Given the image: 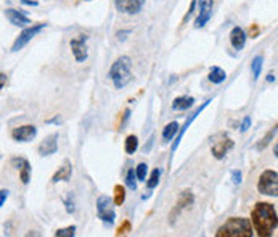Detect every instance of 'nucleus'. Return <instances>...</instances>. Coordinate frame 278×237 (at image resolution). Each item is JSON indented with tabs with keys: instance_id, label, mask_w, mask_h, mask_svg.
<instances>
[{
	"instance_id": "f257e3e1",
	"label": "nucleus",
	"mask_w": 278,
	"mask_h": 237,
	"mask_svg": "<svg viewBox=\"0 0 278 237\" xmlns=\"http://www.w3.org/2000/svg\"><path fill=\"white\" fill-rule=\"evenodd\" d=\"M251 223L261 237H269L278 228L276 208L269 202H257L251 211Z\"/></svg>"
},
{
	"instance_id": "f03ea898",
	"label": "nucleus",
	"mask_w": 278,
	"mask_h": 237,
	"mask_svg": "<svg viewBox=\"0 0 278 237\" xmlns=\"http://www.w3.org/2000/svg\"><path fill=\"white\" fill-rule=\"evenodd\" d=\"M254 226L248 218H228L222 226L217 229L215 237H252Z\"/></svg>"
},
{
	"instance_id": "7ed1b4c3",
	"label": "nucleus",
	"mask_w": 278,
	"mask_h": 237,
	"mask_svg": "<svg viewBox=\"0 0 278 237\" xmlns=\"http://www.w3.org/2000/svg\"><path fill=\"white\" fill-rule=\"evenodd\" d=\"M110 79L113 81V84L116 89H124L129 82L134 79L132 76V60L130 57L123 55L111 65L110 68Z\"/></svg>"
},
{
	"instance_id": "20e7f679",
	"label": "nucleus",
	"mask_w": 278,
	"mask_h": 237,
	"mask_svg": "<svg viewBox=\"0 0 278 237\" xmlns=\"http://www.w3.org/2000/svg\"><path fill=\"white\" fill-rule=\"evenodd\" d=\"M257 191L262 195L278 197V171L273 170L262 171L257 181Z\"/></svg>"
},
{
	"instance_id": "39448f33",
	"label": "nucleus",
	"mask_w": 278,
	"mask_h": 237,
	"mask_svg": "<svg viewBox=\"0 0 278 237\" xmlns=\"http://www.w3.org/2000/svg\"><path fill=\"white\" fill-rule=\"evenodd\" d=\"M114 200L110 198L108 195H100L96 198V215L98 218L108 224V226H111L116 221V213H114Z\"/></svg>"
},
{
	"instance_id": "423d86ee",
	"label": "nucleus",
	"mask_w": 278,
	"mask_h": 237,
	"mask_svg": "<svg viewBox=\"0 0 278 237\" xmlns=\"http://www.w3.org/2000/svg\"><path fill=\"white\" fill-rule=\"evenodd\" d=\"M47 28V23H37V25H32V26H28L24 28L19 35L15 39L13 45H11V52H19L24 45H28V42H31L35 35H37L39 32H42L44 29Z\"/></svg>"
},
{
	"instance_id": "0eeeda50",
	"label": "nucleus",
	"mask_w": 278,
	"mask_h": 237,
	"mask_svg": "<svg viewBox=\"0 0 278 237\" xmlns=\"http://www.w3.org/2000/svg\"><path fill=\"white\" fill-rule=\"evenodd\" d=\"M87 34H79L76 38H72L69 45H71V52L74 55V60L77 63H84L89 57V50H87Z\"/></svg>"
},
{
	"instance_id": "6e6552de",
	"label": "nucleus",
	"mask_w": 278,
	"mask_h": 237,
	"mask_svg": "<svg viewBox=\"0 0 278 237\" xmlns=\"http://www.w3.org/2000/svg\"><path fill=\"white\" fill-rule=\"evenodd\" d=\"M232 149H233V140L225 134L215 136L211 144V152H212L214 158H217V160L225 158L228 150H232Z\"/></svg>"
},
{
	"instance_id": "1a4fd4ad",
	"label": "nucleus",
	"mask_w": 278,
	"mask_h": 237,
	"mask_svg": "<svg viewBox=\"0 0 278 237\" xmlns=\"http://www.w3.org/2000/svg\"><path fill=\"white\" fill-rule=\"evenodd\" d=\"M212 8H214V0H198V15L195 20L196 29H201L208 25L212 16Z\"/></svg>"
},
{
	"instance_id": "9d476101",
	"label": "nucleus",
	"mask_w": 278,
	"mask_h": 237,
	"mask_svg": "<svg viewBox=\"0 0 278 237\" xmlns=\"http://www.w3.org/2000/svg\"><path fill=\"white\" fill-rule=\"evenodd\" d=\"M193 202H195V195H193L191 191H182V192H180L177 204L172 208L171 215H169V218H171V220H169V223L174 224V221L177 220V216L180 215V213H182L184 210H187V208H190L193 205Z\"/></svg>"
},
{
	"instance_id": "9b49d317",
	"label": "nucleus",
	"mask_w": 278,
	"mask_h": 237,
	"mask_svg": "<svg viewBox=\"0 0 278 237\" xmlns=\"http://www.w3.org/2000/svg\"><path fill=\"white\" fill-rule=\"evenodd\" d=\"M212 100L209 99V100H206V102H203V105H200V108H196L195 112H193L191 115H190V118H188V120L184 123V126L182 127H180V131H178V134H177V137L174 139V144H172V155H174V153H175V150L178 149V144H180V140H182V137L185 136V133H187V129L190 127V124L193 123V121H195V118L196 116H200L203 112H204V108H206V106L211 103Z\"/></svg>"
},
{
	"instance_id": "f8f14e48",
	"label": "nucleus",
	"mask_w": 278,
	"mask_h": 237,
	"mask_svg": "<svg viewBox=\"0 0 278 237\" xmlns=\"http://www.w3.org/2000/svg\"><path fill=\"white\" fill-rule=\"evenodd\" d=\"M35 136H37V127L34 124H24L11 131V137L16 142H31Z\"/></svg>"
},
{
	"instance_id": "ddd939ff",
	"label": "nucleus",
	"mask_w": 278,
	"mask_h": 237,
	"mask_svg": "<svg viewBox=\"0 0 278 237\" xmlns=\"http://www.w3.org/2000/svg\"><path fill=\"white\" fill-rule=\"evenodd\" d=\"M116 8L121 13L126 15H137L138 11L143 8L145 0H114Z\"/></svg>"
},
{
	"instance_id": "4468645a",
	"label": "nucleus",
	"mask_w": 278,
	"mask_h": 237,
	"mask_svg": "<svg viewBox=\"0 0 278 237\" xmlns=\"http://www.w3.org/2000/svg\"><path fill=\"white\" fill-rule=\"evenodd\" d=\"M58 150V133L47 136L39 145V155L41 157H50Z\"/></svg>"
},
{
	"instance_id": "2eb2a0df",
	"label": "nucleus",
	"mask_w": 278,
	"mask_h": 237,
	"mask_svg": "<svg viewBox=\"0 0 278 237\" xmlns=\"http://www.w3.org/2000/svg\"><path fill=\"white\" fill-rule=\"evenodd\" d=\"M5 16H7V20L11 23V25L18 26V28L31 25V18H29L26 13H23V11L15 10V8H7V10H5Z\"/></svg>"
},
{
	"instance_id": "dca6fc26",
	"label": "nucleus",
	"mask_w": 278,
	"mask_h": 237,
	"mask_svg": "<svg viewBox=\"0 0 278 237\" xmlns=\"http://www.w3.org/2000/svg\"><path fill=\"white\" fill-rule=\"evenodd\" d=\"M11 165L19 171V179L23 184H29L31 179V165L26 158H11Z\"/></svg>"
},
{
	"instance_id": "f3484780",
	"label": "nucleus",
	"mask_w": 278,
	"mask_h": 237,
	"mask_svg": "<svg viewBox=\"0 0 278 237\" xmlns=\"http://www.w3.org/2000/svg\"><path fill=\"white\" fill-rule=\"evenodd\" d=\"M246 41H248V35H246L243 28L235 26L230 31V44H232V47L235 50H243L245 45H246Z\"/></svg>"
},
{
	"instance_id": "a211bd4d",
	"label": "nucleus",
	"mask_w": 278,
	"mask_h": 237,
	"mask_svg": "<svg viewBox=\"0 0 278 237\" xmlns=\"http://www.w3.org/2000/svg\"><path fill=\"white\" fill-rule=\"evenodd\" d=\"M71 174H72V165H71L69 160H65L62 167L58 168V171L53 174L52 183L56 184V183H62V181H69V179H71Z\"/></svg>"
},
{
	"instance_id": "6ab92c4d",
	"label": "nucleus",
	"mask_w": 278,
	"mask_h": 237,
	"mask_svg": "<svg viewBox=\"0 0 278 237\" xmlns=\"http://www.w3.org/2000/svg\"><path fill=\"white\" fill-rule=\"evenodd\" d=\"M195 105V99L193 97H187V96H182V97H177L174 99L172 102V110H178V112H184V110H188L191 106Z\"/></svg>"
},
{
	"instance_id": "aec40b11",
	"label": "nucleus",
	"mask_w": 278,
	"mask_h": 237,
	"mask_svg": "<svg viewBox=\"0 0 278 237\" xmlns=\"http://www.w3.org/2000/svg\"><path fill=\"white\" fill-rule=\"evenodd\" d=\"M178 123L177 121H172V123H169L166 127H164V131H163V142L164 144H169L174 137H177L178 134Z\"/></svg>"
},
{
	"instance_id": "412c9836",
	"label": "nucleus",
	"mask_w": 278,
	"mask_h": 237,
	"mask_svg": "<svg viewBox=\"0 0 278 237\" xmlns=\"http://www.w3.org/2000/svg\"><path fill=\"white\" fill-rule=\"evenodd\" d=\"M208 78L212 84H222V82L227 79V73H225V69H222L221 66H212Z\"/></svg>"
},
{
	"instance_id": "4be33fe9",
	"label": "nucleus",
	"mask_w": 278,
	"mask_h": 237,
	"mask_svg": "<svg viewBox=\"0 0 278 237\" xmlns=\"http://www.w3.org/2000/svg\"><path fill=\"white\" fill-rule=\"evenodd\" d=\"M262 66H264V57L262 55H256L254 58H252V62H251V73H252V78H254V81L259 79Z\"/></svg>"
},
{
	"instance_id": "5701e85b",
	"label": "nucleus",
	"mask_w": 278,
	"mask_h": 237,
	"mask_svg": "<svg viewBox=\"0 0 278 237\" xmlns=\"http://www.w3.org/2000/svg\"><path fill=\"white\" fill-rule=\"evenodd\" d=\"M124 149H126V153H129V155H134V153L137 152V149H138V137L135 134L127 136Z\"/></svg>"
},
{
	"instance_id": "b1692460",
	"label": "nucleus",
	"mask_w": 278,
	"mask_h": 237,
	"mask_svg": "<svg viewBox=\"0 0 278 237\" xmlns=\"http://www.w3.org/2000/svg\"><path fill=\"white\" fill-rule=\"evenodd\" d=\"M160 181H161V170H160V168H154V170L151 171L150 177H148V181H147V187H148V189H154L156 186L160 184Z\"/></svg>"
},
{
	"instance_id": "393cba45",
	"label": "nucleus",
	"mask_w": 278,
	"mask_h": 237,
	"mask_svg": "<svg viewBox=\"0 0 278 237\" xmlns=\"http://www.w3.org/2000/svg\"><path fill=\"white\" fill-rule=\"evenodd\" d=\"M113 200H114L116 205H123L124 204V200H126V189L121 184H117L114 187V198Z\"/></svg>"
},
{
	"instance_id": "a878e982",
	"label": "nucleus",
	"mask_w": 278,
	"mask_h": 237,
	"mask_svg": "<svg viewBox=\"0 0 278 237\" xmlns=\"http://www.w3.org/2000/svg\"><path fill=\"white\" fill-rule=\"evenodd\" d=\"M137 173H135V170L134 168H130L129 171H127V176H126V186L129 187V189H132V191H135L137 189Z\"/></svg>"
},
{
	"instance_id": "bb28decb",
	"label": "nucleus",
	"mask_w": 278,
	"mask_h": 237,
	"mask_svg": "<svg viewBox=\"0 0 278 237\" xmlns=\"http://www.w3.org/2000/svg\"><path fill=\"white\" fill-rule=\"evenodd\" d=\"M276 131H278V124H275V126H273V129H272V131H270V133H269L267 136H265V137L262 139V142H261V144L257 145V149L261 150V149H264V147H267V145L270 144V140L273 139V136H275V133H276Z\"/></svg>"
},
{
	"instance_id": "cd10ccee",
	"label": "nucleus",
	"mask_w": 278,
	"mask_h": 237,
	"mask_svg": "<svg viewBox=\"0 0 278 237\" xmlns=\"http://www.w3.org/2000/svg\"><path fill=\"white\" fill-rule=\"evenodd\" d=\"M147 170H148V165H147V163L137 165L135 173H137V179H138V181H145V177H147Z\"/></svg>"
},
{
	"instance_id": "c85d7f7f",
	"label": "nucleus",
	"mask_w": 278,
	"mask_h": 237,
	"mask_svg": "<svg viewBox=\"0 0 278 237\" xmlns=\"http://www.w3.org/2000/svg\"><path fill=\"white\" fill-rule=\"evenodd\" d=\"M76 234V226H69V228H63V229H58L55 232L56 237H72Z\"/></svg>"
},
{
	"instance_id": "c756f323",
	"label": "nucleus",
	"mask_w": 278,
	"mask_h": 237,
	"mask_svg": "<svg viewBox=\"0 0 278 237\" xmlns=\"http://www.w3.org/2000/svg\"><path fill=\"white\" fill-rule=\"evenodd\" d=\"M196 5H198V0H191V4H190V8H188V11H187V15L184 16V20H182V23L185 25V23H188L190 21V18L193 16V13H195V8H196Z\"/></svg>"
},
{
	"instance_id": "7c9ffc66",
	"label": "nucleus",
	"mask_w": 278,
	"mask_h": 237,
	"mask_svg": "<svg viewBox=\"0 0 278 237\" xmlns=\"http://www.w3.org/2000/svg\"><path fill=\"white\" fill-rule=\"evenodd\" d=\"M241 177H243V174H241L240 170H233V171H232V183H233L235 186L241 184V181H243Z\"/></svg>"
},
{
	"instance_id": "2f4dec72",
	"label": "nucleus",
	"mask_w": 278,
	"mask_h": 237,
	"mask_svg": "<svg viewBox=\"0 0 278 237\" xmlns=\"http://www.w3.org/2000/svg\"><path fill=\"white\" fill-rule=\"evenodd\" d=\"M249 127H251V116H245L243 123H241V127H240V131H241V133H246Z\"/></svg>"
},
{
	"instance_id": "473e14b6",
	"label": "nucleus",
	"mask_w": 278,
	"mask_h": 237,
	"mask_svg": "<svg viewBox=\"0 0 278 237\" xmlns=\"http://www.w3.org/2000/svg\"><path fill=\"white\" fill-rule=\"evenodd\" d=\"M65 207H66V211L69 213V215H72V213H74V210H76L74 202H72V198H71V200H69V198L65 200Z\"/></svg>"
},
{
	"instance_id": "72a5a7b5",
	"label": "nucleus",
	"mask_w": 278,
	"mask_h": 237,
	"mask_svg": "<svg viewBox=\"0 0 278 237\" xmlns=\"http://www.w3.org/2000/svg\"><path fill=\"white\" fill-rule=\"evenodd\" d=\"M129 231H130V221H124L123 226H121V228L117 229V235L126 234V232H129Z\"/></svg>"
},
{
	"instance_id": "f704fd0d",
	"label": "nucleus",
	"mask_w": 278,
	"mask_h": 237,
	"mask_svg": "<svg viewBox=\"0 0 278 237\" xmlns=\"http://www.w3.org/2000/svg\"><path fill=\"white\" fill-rule=\"evenodd\" d=\"M7 198H8V191H7V189H2V191H0V207L5 205Z\"/></svg>"
},
{
	"instance_id": "c9c22d12",
	"label": "nucleus",
	"mask_w": 278,
	"mask_h": 237,
	"mask_svg": "<svg viewBox=\"0 0 278 237\" xmlns=\"http://www.w3.org/2000/svg\"><path fill=\"white\" fill-rule=\"evenodd\" d=\"M130 32H132L130 29H126V31H119V32L116 34V35H117V41H126V39H127L126 35H129Z\"/></svg>"
},
{
	"instance_id": "e433bc0d",
	"label": "nucleus",
	"mask_w": 278,
	"mask_h": 237,
	"mask_svg": "<svg viewBox=\"0 0 278 237\" xmlns=\"http://www.w3.org/2000/svg\"><path fill=\"white\" fill-rule=\"evenodd\" d=\"M21 2H23L24 5H31V7L39 5V2H35V0H21Z\"/></svg>"
},
{
	"instance_id": "4c0bfd02",
	"label": "nucleus",
	"mask_w": 278,
	"mask_h": 237,
	"mask_svg": "<svg viewBox=\"0 0 278 237\" xmlns=\"http://www.w3.org/2000/svg\"><path fill=\"white\" fill-rule=\"evenodd\" d=\"M0 78H2V89L5 87V84H7V76L2 73V75H0Z\"/></svg>"
},
{
	"instance_id": "58836bf2",
	"label": "nucleus",
	"mask_w": 278,
	"mask_h": 237,
	"mask_svg": "<svg viewBox=\"0 0 278 237\" xmlns=\"http://www.w3.org/2000/svg\"><path fill=\"white\" fill-rule=\"evenodd\" d=\"M273 155L278 158V140H276V144L273 145Z\"/></svg>"
},
{
	"instance_id": "ea45409f",
	"label": "nucleus",
	"mask_w": 278,
	"mask_h": 237,
	"mask_svg": "<svg viewBox=\"0 0 278 237\" xmlns=\"http://www.w3.org/2000/svg\"><path fill=\"white\" fill-rule=\"evenodd\" d=\"M267 81H269V82H273V81H275V76H273V75L270 73V75L267 76Z\"/></svg>"
},
{
	"instance_id": "a19ab883",
	"label": "nucleus",
	"mask_w": 278,
	"mask_h": 237,
	"mask_svg": "<svg viewBox=\"0 0 278 237\" xmlns=\"http://www.w3.org/2000/svg\"><path fill=\"white\" fill-rule=\"evenodd\" d=\"M84 2H90V0H84Z\"/></svg>"
}]
</instances>
